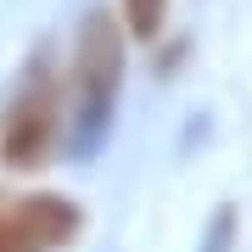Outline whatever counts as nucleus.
I'll use <instances>...</instances> for the list:
<instances>
[{
  "label": "nucleus",
  "mask_w": 252,
  "mask_h": 252,
  "mask_svg": "<svg viewBox=\"0 0 252 252\" xmlns=\"http://www.w3.org/2000/svg\"><path fill=\"white\" fill-rule=\"evenodd\" d=\"M56 140V79L51 67H28V79L17 84V95L6 101L0 118V157L6 168H39Z\"/></svg>",
  "instance_id": "obj_1"
},
{
  "label": "nucleus",
  "mask_w": 252,
  "mask_h": 252,
  "mask_svg": "<svg viewBox=\"0 0 252 252\" xmlns=\"http://www.w3.org/2000/svg\"><path fill=\"white\" fill-rule=\"evenodd\" d=\"M118 79H124V23L95 6L79 23V107H84L90 135L112 118Z\"/></svg>",
  "instance_id": "obj_2"
},
{
  "label": "nucleus",
  "mask_w": 252,
  "mask_h": 252,
  "mask_svg": "<svg viewBox=\"0 0 252 252\" xmlns=\"http://www.w3.org/2000/svg\"><path fill=\"white\" fill-rule=\"evenodd\" d=\"M11 219H17L39 247H67L73 235H79V207L62 202V196H28V202L11 207Z\"/></svg>",
  "instance_id": "obj_3"
},
{
  "label": "nucleus",
  "mask_w": 252,
  "mask_h": 252,
  "mask_svg": "<svg viewBox=\"0 0 252 252\" xmlns=\"http://www.w3.org/2000/svg\"><path fill=\"white\" fill-rule=\"evenodd\" d=\"M162 11H168V0H118V17H124L129 39H157Z\"/></svg>",
  "instance_id": "obj_4"
},
{
  "label": "nucleus",
  "mask_w": 252,
  "mask_h": 252,
  "mask_svg": "<svg viewBox=\"0 0 252 252\" xmlns=\"http://www.w3.org/2000/svg\"><path fill=\"white\" fill-rule=\"evenodd\" d=\"M0 252H45V247L34 241V235L17 224V219H11V207L0 213Z\"/></svg>",
  "instance_id": "obj_5"
}]
</instances>
